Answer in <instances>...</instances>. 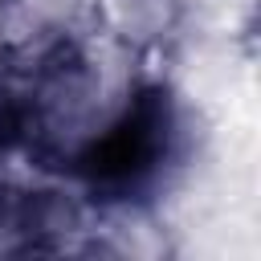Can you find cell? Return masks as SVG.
<instances>
[{
    "mask_svg": "<svg viewBox=\"0 0 261 261\" xmlns=\"http://www.w3.org/2000/svg\"><path fill=\"white\" fill-rule=\"evenodd\" d=\"M163 143H167V102L151 94L94 147V175L106 184L139 179L143 171L155 167Z\"/></svg>",
    "mask_w": 261,
    "mask_h": 261,
    "instance_id": "cell-1",
    "label": "cell"
}]
</instances>
